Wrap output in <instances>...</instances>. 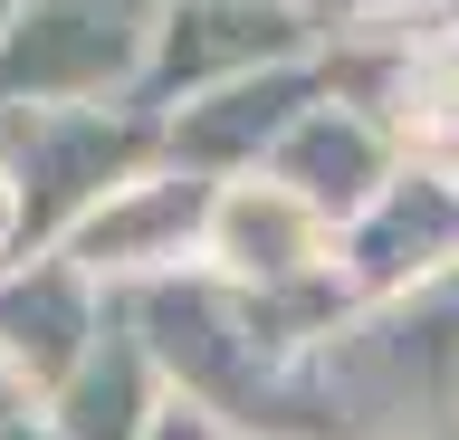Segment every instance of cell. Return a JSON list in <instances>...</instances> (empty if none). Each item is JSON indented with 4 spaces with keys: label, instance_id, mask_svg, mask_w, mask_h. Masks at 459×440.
I'll list each match as a JSON object with an SVG mask.
<instances>
[{
    "label": "cell",
    "instance_id": "6da1fadb",
    "mask_svg": "<svg viewBox=\"0 0 459 440\" xmlns=\"http://www.w3.org/2000/svg\"><path fill=\"white\" fill-rule=\"evenodd\" d=\"M163 0H20L0 30V106H143Z\"/></svg>",
    "mask_w": 459,
    "mask_h": 440
},
{
    "label": "cell",
    "instance_id": "7a4b0ae2",
    "mask_svg": "<svg viewBox=\"0 0 459 440\" xmlns=\"http://www.w3.org/2000/svg\"><path fill=\"white\" fill-rule=\"evenodd\" d=\"M163 163V116L153 106H29L10 125V173L29 202V259L67 249L96 202H115L134 173Z\"/></svg>",
    "mask_w": 459,
    "mask_h": 440
},
{
    "label": "cell",
    "instance_id": "3957f363",
    "mask_svg": "<svg viewBox=\"0 0 459 440\" xmlns=\"http://www.w3.org/2000/svg\"><path fill=\"white\" fill-rule=\"evenodd\" d=\"M211 211H221V182L163 153L153 173H134L115 202H96L77 230H67V259L106 297L163 288V278H192V268L211 259Z\"/></svg>",
    "mask_w": 459,
    "mask_h": 440
},
{
    "label": "cell",
    "instance_id": "277c9868",
    "mask_svg": "<svg viewBox=\"0 0 459 440\" xmlns=\"http://www.w3.org/2000/svg\"><path fill=\"white\" fill-rule=\"evenodd\" d=\"M297 58H325V39L297 0H163L143 106L172 116L211 87H239V77H268V67H297Z\"/></svg>",
    "mask_w": 459,
    "mask_h": 440
},
{
    "label": "cell",
    "instance_id": "5b68a950",
    "mask_svg": "<svg viewBox=\"0 0 459 440\" xmlns=\"http://www.w3.org/2000/svg\"><path fill=\"white\" fill-rule=\"evenodd\" d=\"M335 278L354 306H393V297H421L440 278H459V163H402L393 192L344 220L335 239Z\"/></svg>",
    "mask_w": 459,
    "mask_h": 440
},
{
    "label": "cell",
    "instance_id": "8992f818",
    "mask_svg": "<svg viewBox=\"0 0 459 440\" xmlns=\"http://www.w3.org/2000/svg\"><path fill=\"white\" fill-rule=\"evenodd\" d=\"M106 325H115V297L67 249H39V259L0 268V364L20 374V393L39 411L77 383V364L106 345Z\"/></svg>",
    "mask_w": 459,
    "mask_h": 440
},
{
    "label": "cell",
    "instance_id": "52a82bcc",
    "mask_svg": "<svg viewBox=\"0 0 459 440\" xmlns=\"http://www.w3.org/2000/svg\"><path fill=\"white\" fill-rule=\"evenodd\" d=\"M211 278L239 297H278V288H316L335 278V220L316 202H297L287 182L239 173L221 182V211H211Z\"/></svg>",
    "mask_w": 459,
    "mask_h": 440
},
{
    "label": "cell",
    "instance_id": "ba28073f",
    "mask_svg": "<svg viewBox=\"0 0 459 440\" xmlns=\"http://www.w3.org/2000/svg\"><path fill=\"white\" fill-rule=\"evenodd\" d=\"M325 87H335L325 58H297V67H268V77H239V87H211V96H192V106L163 116V153L192 163V173H211V182L268 173V153L297 134V116H307Z\"/></svg>",
    "mask_w": 459,
    "mask_h": 440
},
{
    "label": "cell",
    "instance_id": "9c48e42d",
    "mask_svg": "<svg viewBox=\"0 0 459 440\" xmlns=\"http://www.w3.org/2000/svg\"><path fill=\"white\" fill-rule=\"evenodd\" d=\"M411 163L402 153V134L383 116H373L364 96H344V87H325L297 116V134H287L278 153H268V182H287L297 202H316L325 220H335V239H344V220H364L383 192H393V173Z\"/></svg>",
    "mask_w": 459,
    "mask_h": 440
},
{
    "label": "cell",
    "instance_id": "30bf717a",
    "mask_svg": "<svg viewBox=\"0 0 459 440\" xmlns=\"http://www.w3.org/2000/svg\"><path fill=\"white\" fill-rule=\"evenodd\" d=\"M163 402H172L163 354H153V335H143V325L125 316V297H115L106 345L77 364V383L48 402V421H57L67 440H143L153 421H163Z\"/></svg>",
    "mask_w": 459,
    "mask_h": 440
},
{
    "label": "cell",
    "instance_id": "8fae6325",
    "mask_svg": "<svg viewBox=\"0 0 459 440\" xmlns=\"http://www.w3.org/2000/svg\"><path fill=\"white\" fill-rule=\"evenodd\" d=\"M316 20L325 48H354V39H411V20H459V0H297Z\"/></svg>",
    "mask_w": 459,
    "mask_h": 440
},
{
    "label": "cell",
    "instance_id": "7c38bea8",
    "mask_svg": "<svg viewBox=\"0 0 459 440\" xmlns=\"http://www.w3.org/2000/svg\"><path fill=\"white\" fill-rule=\"evenodd\" d=\"M143 440H249V431H239V421H221L211 402H192V393H172V402H163V421H153Z\"/></svg>",
    "mask_w": 459,
    "mask_h": 440
},
{
    "label": "cell",
    "instance_id": "4fadbf2b",
    "mask_svg": "<svg viewBox=\"0 0 459 440\" xmlns=\"http://www.w3.org/2000/svg\"><path fill=\"white\" fill-rule=\"evenodd\" d=\"M29 259V202H20V173L0 163V268Z\"/></svg>",
    "mask_w": 459,
    "mask_h": 440
},
{
    "label": "cell",
    "instance_id": "5bb4252c",
    "mask_svg": "<svg viewBox=\"0 0 459 440\" xmlns=\"http://www.w3.org/2000/svg\"><path fill=\"white\" fill-rule=\"evenodd\" d=\"M29 411H39V402H29V393H20V374L0 364V431H10V421H29Z\"/></svg>",
    "mask_w": 459,
    "mask_h": 440
},
{
    "label": "cell",
    "instance_id": "9a60e30c",
    "mask_svg": "<svg viewBox=\"0 0 459 440\" xmlns=\"http://www.w3.org/2000/svg\"><path fill=\"white\" fill-rule=\"evenodd\" d=\"M0 440H67V431H57L48 411H29V421H10V431H0Z\"/></svg>",
    "mask_w": 459,
    "mask_h": 440
},
{
    "label": "cell",
    "instance_id": "2e32d148",
    "mask_svg": "<svg viewBox=\"0 0 459 440\" xmlns=\"http://www.w3.org/2000/svg\"><path fill=\"white\" fill-rule=\"evenodd\" d=\"M10 20H20V0H0V30H10Z\"/></svg>",
    "mask_w": 459,
    "mask_h": 440
}]
</instances>
